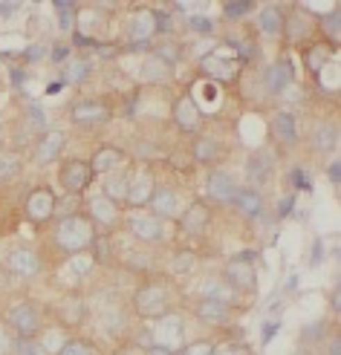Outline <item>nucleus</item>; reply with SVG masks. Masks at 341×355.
<instances>
[{
  "label": "nucleus",
  "instance_id": "obj_1",
  "mask_svg": "<svg viewBox=\"0 0 341 355\" xmlns=\"http://www.w3.org/2000/svg\"><path fill=\"white\" fill-rule=\"evenodd\" d=\"M52 234H56V245L64 254H84L96 240V228L84 214H64Z\"/></svg>",
  "mask_w": 341,
  "mask_h": 355
},
{
  "label": "nucleus",
  "instance_id": "obj_2",
  "mask_svg": "<svg viewBox=\"0 0 341 355\" xmlns=\"http://www.w3.org/2000/svg\"><path fill=\"white\" fill-rule=\"evenodd\" d=\"M133 312L145 321H159V318L171 315V295L163 283H142L133 295Z\"/></svg>",
  "mask_w": 341,
  "mask_h": 355
},
{
  "label": "nucleus",
  "instance_id": "obj_3",
  "mask_svg": "<svg viewBox=\"0 0 341 355\" xmlns=\"http://www.w3.org/2000/svg\"><path fill=\"white\" fill-rule=\"evenodd\" d=\"M255 252H243L238 257L226 260L223 266V275H226V283L238 295H255L258 292V272H255Z\"/></svg>",
  "mask_w": 341,
  "mask_h": 355
},
{
  "label": "nucleus",
  "instance_id": "obj_4",
  "mask_svg": "<svg viewBox=\"0 0 341 355\" xmlns=\"http://www.w3.org/2000/svg\"><path fill=\"white\" fill-rule=\"evenodd\" d=\"M6 329L15 338H38L41 332V315L26 300H17L6 309Z\"/></svg>",
  "mask_w": 341,
  "mask_h": 355
},
{
  "label": "nucleus",
  "instance_id": "obj_5",
  "mask_svg": "<svg viewBox=\"0 0 341 355\" xmlns=\"http://www.w3.org/2000/svg\"><path fill=\"white\" fill-rule=\"evenodd\" d=\"M58 182L69 197H78V193H84L90 188V182H93V168H90V162H84V159H67L58 168Z\"/></svg>",
  "mask_w": 341,
  "mask_h": 355
},
{
  "label": "nucleus",
  "instance_id": "obj_6",
  "mask_svg": "<svg viewBox=\"0 0 341 355\" xmlns=\"http://www.w3.org/2000/svg\"><path fill=\"white\" fill-rule=\"evenodd\" d=\"M69 119H73L78 128H99V124H107L113 119L110 104L101 98H81L69 107Z\"/></svg>",
  "mask_w": 341,
  "mask_h": 355
},
{
  "label": "nucleus",
  "instance_id": "obj_7",
  "mask_svg": "<svg viewBox=\"0 0 341 355\" xmlns=\"http://www.w3.org/2000/svg\"><path fill=\"white\" fill-rule=\"evenodd\" d=\"M183 329H185V327H183V318H179V315L171 312V315H165V318H159L156 327L151 329L153 347L179 355V352H183Z\"/></svg>",
  "mask_w": 341,
  "mask_h": 355
},
{
  "label": "nucleus",
  "instance_id": "obj_8",
  "mask_svg": "<svg viewBox=\"0 0 341 355\" xmlns=\"http://www.w3.org/2000/svg\"><path fill=\"white\" fill-rule=\"evenodd\" d=\"M156 35V24H153V12L151 9H136L131 17V41L128 49L131 52H145Z\"/></svg>",
  "mask_w": 341,
  "mask_h": 355
},
{
  "label": "nucleus",
  "instance_id": "obj_9",
  "mask_svg": "<svg viewBox=\"0 0 341 355\" xmlns=\"http://www.w3.org/2000/svg\"><path fill=\"white\" fill-rule=\"evenodd\" d=\"M200 73L211 84H231L238 78V61L223 58V52H208L206 58H200Z\"/></svg>",
  "mask_w": 341,
  "mask_h": 355
},
{
  "label": "nucleus",
  "instance_id": "obj_10",
  "mask_svg": "<svg viewBox=\"0 0 341 355\" xmlns=\"http://www.w3.org/2000/svg\"><path fill=\"white\" fill-rule=\"evenodd\" d=\"M58 211V197L52 193L49 188H35L29 197H26V217L32 220V223H47V220H52V214Z\"/></svg>",
  "mask_w": 341,
  "mask_h": 355
},
{
  "label": "nucleus",
  "instance_id": "obj_11",
  "mask_svg": "<svg viewBox=\"0 0 341 355\" xmlns=\"http://www.w3.org/2000/svg\"><path fill=\"white\" fill-rule=\"evenodd\" d=\"M128 232H131L139 243H151V245L165 240L163 220H156L153 214H131V220H128Z\"/></svg>",
  "mask_w": 341,
  "mask_h": 355
},
{
  "label": "nucleus",
  "instance_id": "obj_12",
  "mask_svg": "<svg viewBox=\"0 0 341 355\" xmlns=\"http://www.w3.org/2000/svg\"><path fill=\"white\" fill-rule=\"evenodd\" d=\"M148 208H151V214H153L156 220H171V217H176V211H179V193H176V188H171V185H156L153 193H151Z\"/></svg>",
  "mask_w": 341,
  "mask_h": 355
},
{
  "label": "nucleus",
  "instance_id": "obj_13",
  "mask_svg": "<svg viewBox=\"0 0 341 355\" xmlns=\"http://www.w3.org/2000/svg\"><path fill=\"white\" fill-rule=\"evenodd\" d=\"M6 266H9V272L17 275V277H32V275L41 272V257H38V252H32L29 245H17L9 252Z\"/></svg>",
  "mask_w": 341,
  "mask_h": 355
},
{
  "label": "nucleus",
  "instance_id": "obj_14",
  "mask_svg": "<svg viewBox=\"0 0 341 355\" xmlns=\"http://www.w3.org/2000/svg\"><path fill=\"white\" fill-rule=\"evenodd\" d=\"M64 145H67V136L61 130H47L38 141H35V153H32L35 165H52L61 156Z\"/></svg>",
  "mask_w": 341,
  "mask_h": 355
},
{
  "label": "nucleus",
  "instance_id": "obj_15",
  "mask_svg": "<svg viewBox=\"0 0 341 355\" xmlns=\"http://www.w3.org/2000/svg\"><path fill=\"white\" fill-rule=\"evenodd\" d=\"M295 81V64L290 58H278L272 67L266 69V76H263V84H266V93H283L286 87H290Z\"/></svg>",
  "mask_w": 341,
  "mask_h": 355
},
{
  "label": "nucleus",
  "instance_id": "obj_16",
  "mask_svg": "<svg viewBox=\"0 0 341 355\" xmlns=\"http://www.w3.org/2000/svg\"><path fill=\"white\" fill-rule=\"evenodd\" d=\"M272 171H275V153H269V148H260V150H255L252 156L246 159V176H249V182L263 185V182L272 180Z\"/></svg>",
  "mask_w": 341,
  "mask_h": 355
},
{
  "label": "nucleus",
  "instance_id": "obj_17",
  "mask_svg": "<svg viewBox=\"0 0 341 355\" xmlns=\"http://www.w3.org/2000/svg\"><path fill=\"white\" fill-rule=\"evenodd\" d=\"M153 173L151 171H142V173H131V185L128 193H124V202L131 208H142L151 202V193H153Z\"/></svg>",
  "mask_w": 341,
  "mask_h": 355
},
{
  "label": "nucleus",
  "instance_id": "obj_18",
  "mask_svg": "<svg viewBox=\"0 0 341 355\" xmlns=\"http://www.w3.org/2000/svg\"><path fill=\"white\" fill-rule=\"evenodd\" d=\"M211 223V211L206 202H191L188 211H183V217H179V225H183V232L191 234V237H200Z\"/></svg>",
  "mask_w": 341,
  "mask_h": 355
},
{
  "label": "nucleus",
  "instance_id": "obj_19",
  "mask_svg": "<svg viewBox=\"0 0 341 355\" xmlns=\"http://www.w3.org/2000/svg\"><path fill=\"white\" fill-rule=\"evenodd\" d=\"M194 315L208 327H223L231 321V306L220 304V300H211V297H200V304L194 306Z\"/></svg>",
  "mask_w": 341,
  "mask_h": 355
},
{
  "label": "nucleus",
  "instance_id": "obj_20",
  "mask_svg": "<svg viewBox=\"0 0 341 355\" xmlns=\"http://www.w3.org/2000/svg\"><path fill=\"white\" fill-rule=\"evenodd\" d=\"M200 121H203V113L200 107L191 101V96H183V98H176L174 104V124L179 130H185V133H194L197 128H200Z\"/></svg>",
  "mask_w": 341,
  "mask_h": 355
},
{
  "label": "nucleus",
  "instance_id": "obj_21",
  "mask_svg": "<svg viewBox=\"0 0 341 355\" xmlns=\"http://www.w3.org/2000/svg\"><path fill=\"white\" fill-rule=\"evenodd\" d=\"M206 188L211 193V200H217V202H231V200H235V191H238L235 180H231V173L223 171V168H214L208 173Z\"/></svg>",
  "mask_w": 341,
  "mask_h": 355
},
{
  "label": "nucleus",
  "instance_id": "obj_22",
  "mask_svg": "<svg viewBox=\"0 0 341 355\" xmlns=\"http://www.w3.org/2000/svg\"><path fill=\"white\" fill-rule=\"evenodd\" d=\"M269 130H272V139L278 145L290 148L298 141V119L292 113H275L272 116V124H269Z\"/></svg>",
  "mask_w": 341,
  "mask_h": 355
},
{
  "label": "nucleus",
  "instance_id": "obj_23",
  "mask_svg": "<svg viewBox=\"0 0 341 355\" xmlns=\"http://www.w3.org/2000/svg\"><path fill=\"white\" fill-rule=\"evenodd\" d=\"M231 202L238 205V211L246 220H258L263 214V193L255 191V188H238L235 200H231Z\"/></svg>",
  "mask_w": 341,
  "mask_h": 355
},
{
  "label": "nucleus",
  "instance_id": "obj_24",
  "mask_svg": "<svg viewBox=\"0 0 341 355\" xmlns=\"http://www.w3.org/2000/svg\"><path fill=\"white\" fill-rule=\"evenodd\" d=\"M87 208H90V223H101V225H113L116 220H119V205L113 202V200H107L104 193H99V197H93L87 202Z\"/></svg>",
  "mask_w": 341,
  "mask_h": 355
},
{
  "label": "nucleus",
  "instance_id": "obj_25",
  "mask_svg": "<svg viewBox=\"0 0 341 355\" xmlns=\"http://www.w3.org/2000/svg\"><path fill=\"white\" fill-rule=\"evenodd\" d=\"M124 165V153L113 145H104L96 150V156L90 159V168H93V173H113Z\"/></svg>",
  "mask_w": 341,
  "mask_h": 355
},
{
  "label": "nucleus",
  "instance_id": "obj_26",
  "mask_svg": "<svg viewBox=\"0 0 341 355\" xmlns=\"http://www.w3.org/2000/svg\"><path fill=\"white\" fill-rule=\"evenodd\" d=\"M335 145H338V128H335V124L324 121V124H318V128H313L310 148L315 153H330V150H335Z\"/></svg>",
  "mask_w": 341,
  "mask_h": 355
},
{
  "label": "nucleus",
  "instance_id": "obj_27",
  "mask_svg": "<svg viewBox=\"0 0 341 355\" xmlns=\"http://www.w3.org/2000/svg\"><path fill=\"white\" fill-rule=\"evenodd\" d=\"M200 292H203V297L220 300V304H226V306H238V297H240L226 280H217V277H208L203 286H200Z\"/></svg>",
  "mask_w": 341,
  "mask_h": 355
},
{
  "label": "nucleus",
  "instance_id": "obj_28",
  "mask_svg": "<svg viewBox=\"0 0 341 355\" xmlns=\"http://www.w3.org/2000/svg\"><path fill=\"white\" fill-rule=\"evenodd\" d=\"M223 153V145L214 136H197L194 139V145H191V156L197 159V162H217Z\"/></svg>",
  "mask_w": 341,
  "mask_h": 355
},
{
  "label": "nucleus",
  "instance_id": "obj_29",
  "mask_svg": "<svg viewBox=\"0 0 341 355\" xmlns=\"http://www.w3.org/2000/svg\"><path fill=\"white\" fill-rule=\"evenodd\" d=\"M128 185H131V173L128 171H113V173H107V180H104V197L107 200H124V193H128Z\"/></svg>",
  "mask_w": 341,
  "mask_h": 355
},
{
  "label": "nucleus",
  "instance_id": "obj_30",
  "mask_svg": "<svg viewBox=\"0 0 341 355\" xmlns=\"http://www.w3.org/2000/svg\"><path fill=\"white\" fill-rule=\"evenodd\" d=\"M333 58H335V52H333L330 44H313V46L307 49V69L313 73V78H315Z\"/></svg>",
  "mask_w": 341,
  "mask_h": 355
},
{
  "label": "nucleus",
  "instance_id": "obj_31",
  "mask_svg": "<svg viewBox=\"0 0 341 355\" xmlns=\"http://www.w3.org/2000/svg\"><path fill=\"white\" fill-rule=\"evenodd\" d=\"M283 24H286V15H283L281 6H266L258 17V26H260L263 35H278L283 29Z\"/></svg>",
  "mask_w": 341,
  "mask_h": 355
},
{
  "label": "nucleus",
  "instance_id": "obj_32",
  "mask_svg": "<svg viewBox=\"0 0 341 355\" xmlns=\"http://www.w3.org/2000/svg\"><path fill=\"white\" fill-rule=\"evenodd\" d=\"M90 76V61L84 58H69L61 67V84H81Z\"/></svg>",
  "mask_w": 341,
  "mask_h": 355
},
{
  "label": "nucleus",
  "instance_id": "obj_33",
  "mask_svg": "<svg viewBox=\"0 0 341 355\" xmlns=\"http://www.w3.org/2000/svg\"><path fill=\"white\" fill-rule=\"evenodd\" d=\"M21 165H24L21 153H15V150H0V182H6V180H12V176L21 173Z\"/></svg>",
  "mask_w": 341,
  "mask_h": 355
},
{
  "label": "nucleus",
  "instance_id": "obj_34",
  "mask_svg": "<svg viewBox=\"0 0 341 355\" xmlns=\"http://www.w3.org/2000/svg\"><path fill=\"white\" fill-rule=\"evenodd\" d=\"M168 73H171V67L168 64H163L156 55L153 58H148L145 64H142V78L145 81H153V84H163V81H168Z\"/></svg>",
  "mask_w": 341,
  "mask_h": 355
},
{
  "label": "nucleus",
  "instance_id": "obj_35",
  "mask_svg": "<svg viewBox=\"0 0 341 355\" xmlns=\"http://www.w3.org/2000/svg\"><path fill=\"white\" fill-rule=\"evenodd\" d=\"M56 12H58L61 32L76 29V3H73V0H56Z\"/></svg>",
  "mask_w": 341,
  "mask_h": 355
},
{
  "label": "nucleus",
  "instance_id": "obj_36",
  "mask_svg": "<svg viewBox=\"0 0 341 355\" xmlns=\"http://www.w3.org/2000/svg\"><path fill=\"white\" fill-rule=\"evenodd\" d=\"M56 355H96V349H93V344L84 341V338H69V341H64L56 349Z\"/></svg>",
  "mask_w": 341,
  "mask_h": 355
},
{
  "label": "nucleus",
  "instance_id": "obj_37",
  "mask_svg": "<svg viewBox=\"0 0 341 355\" xmlns=\"http://www.w3.org/2000/svg\"><path fill=\"white\" fill-rule=\"evenodd\" d=\"M321 29L327 32L330 41H335L341 35V9H330L327 15H321Z\"/></svg>",
  "mask_w": 341,
  "mask_h": 355
},
{
  "label": "nucleus",
  "instance_id": "obj_38",
  "mask_svg": "<svg viewBox=\"0 0 341 355\" xmlns=\"http://www.w3.org/2000/svg\"><path fill=\"white\" fill-rule=\"evenodd\" d=\"M194 263H197L194 252H176V254L171 257V275H185V272H191Z\"/></svg>",
  "mask_w": 341,
  "mask_h": 355
},
{
  "label": "nucleus",
  "instance_id": "obj_39",
  "mask_svg": "<svg viewBox=\"0 0 341 355\" xmlns=\"http://www.w3.org/2000/svg\"><path fill=\"white\" fill-rule=\"evenodd\" d=\"M15 352L17 355H47L49 349L38 338H15Z\"/></svg>",
  "mask_w": 341,
  "mask_h": 355
},
{
  "label": "nucleus",
  "instance_id": "obj_40",
  "mask_svg": "<svg viewBox=\"0 0 341 355\" xmlns=\"http://www.w3.org/2000/svg\"><path fill=\"white\" fill-rule=\"evenodd\" d=\"M84 304H81V300L76 297V300H69V304H67V312H64V324L67 327H78L81 324V318H84Z\"/></svg>",
  "mask_w": 341,
  "mask_h": 355
},
{
  "label": "nucleus",
  "instance_id": "obj_41",
  "mask_svg": "<svg viewBox=\"0 0 341 355\" xmlns=\"http://www.w3.org/2000/svg\"><path fill=\"white\" fill-rule=\"evenodd\" d=\"M188 29L197 32V35H211L214 24H211V17H206V15H191L188 17Z\"/></svg>",
  "mask_w": 341,
  "mask_h": 355
},
{
  "label": "nucleus",
  "instance_id": "obj_42",
  "mask_svg": "<svg viewBox=\"0 0 341 355\" xmlns=\"http://www.w3.org/2000/svg\"><path fill=\"white\" fill-rule=\"evenodd\" d=\"M26 116H29V124H35V128H47V113L41 104H35V101H26Z\"/></svg>",
  "mask_w": 341,
  "mask_h": 355
},
{
  "label": "nucleus",
  "instance_id": "obj_43",
  "mask_svg": "<svg viewBox=\"0 0 341 355\" xmlns=\"http://www.w3.org/2000/svg\"><path fill=\"white\" fill-rule=\"evenodd\" d=\"M249 9H252L249 0H231V3H223V15L226 17H243V15H249Z\"/></svg>",
  "mask_w": 341,
  "mask_h": 355
},
{
  "label": "nucleus",
  "instance_id": "obj_44",
  "mask_svg": "<svg viewBox=\"0 0 341 355\" xmlns=\"http://www.w3.org/2000/svg\"><path fill=\"white\" fill-rule=\"evenodd\" d=\"M179 355H214V344L206 341V338L203 341H194V344H188Z\"/></svg>",
  "mask_w": 341,
  "mask_h": 355
},
{
  "label": "nucleus",
  "instance_id": "obj_45",
  "mask_svg": "<svg viewBox=\"0 0 341 355\" xmlns=\"http://www.w3.org/2000/svg\"><path fill=\"white\" fill-rule=\"evenodd\" d=\"M290 185L298 188V191H313V185H310V180H307V173H303L301 168H292V173H290Z\"/></svg>",
  "mask_w": 341,
  "mask_h": 355
},
{
  "label": "nucleus",
  "instance_id": "obj_46",
  "mask_svg": "<svg viewBox=\"0 0 341 355\" xmlns=\"http://www.w3.org/2000/svg\"><path fill=\"white\" fill-rule=\"evenodd\" d=\"M15 352V338L6 327H0V355H12Z\"/></svg>",
  "mask_w": 341,
  "mask_h": 355
},
{
  "label": "nucleus",
  "instance_id": "obj_47",
  "mask_svg": "<svg viewBox=\"0 0 341 355\" xmlns=\"http://www.w3.org/2000/svg\"><path fill=\"white\" fill-rule=\"evenodd\" d=\"M69 49H73V46H67V44H56V46H52V52H49V58L52 61H56V64H67L69 58H73V55H69Z\"/></svg>",
  "mask_w": 341,
  "mask_h": 355
},
{
  "label": "nucleus",
  "instance_id": "obj_48",
  "mask_svg": "<svg viewBox=\"0 0 341 355\" xmlns=\"http://www.w3.org/2000/svg\"><path fill=\"white\" fill-rule=\"evenodd\" d=\"M49 55L47 52V44H32L29 49H26V61H44Z\"/></svg>",
  "mask_w": 341,
  "mask_h": 355
},
{
  "label": "nucleus",
  "instance_id": "obj_49",
  "mask_svg": "<svg viewBox=\"0 0 341 355\" xmlns=\"http://www.w3.org/2000/svg\"><path fill=\"white\" fill-rule=\"evenodd\" d=\"M295 208V193H286V197L278 202V217H290Z\"/></svg>",
  "mask_w": 341,
  "mask_h": 355
},
{
  "label": "nucleus",
  "instance_id": "obj_50",
  "mask_svg": "<svg viewBox=\"0 0 341 355\" xmlns=\"http://www.w3.org/2000/svg\"><path fill=\"white\" fill-rule=\"evenodd\" d=\"M278 327H281L278 321H266V324H263V329H260V344H263V347H266L269 341H272V338H275V332H278Z\"/></svg>",
  "mask_w": 341,
  "mask_h": 355
},
{
  "label": "nucleus",
  "instance_id": "obj_51",
  "mask_svg": "<svg viewBox=\"0 0 341 355\" xmlns=\"http://www.w3.org/2000/svg\"><path fill=\"white\" fill-rule=\"evenodd\" d=\"M321 260H324V240H315L313 243V257H310V266H321Z\"/></svg>",
  "mask_w": 341,
  "mask_h": 355
},
{
  "label": "nucleus",
  "instance_id": "obj_52",
  "mask_svg": "<svg viewBox=\"0 0 341 355\" xmlns=\"http://www.w3.org/2000/svg\"><path fill=\"white\" fill-rule=\"evenodd\" d=\"M321 335H324V324H310L303 329V341H318Z\"/></svg>",
  "mask_w": 341,
  "mask_h": 355
},
{
  "label": "nucleus",
  "instance_id": "obj_53",
  "mask_svg": "<svg viewBox=\"0 0 341 355\" xmlns=\"http://www.w3.org/2000/svg\"><path fill=\"white\" fill-rule=\"evenodd\" d=\"M327 176H330V182H333V185H338V182H341V162H338V159H335V162H330Z\"/></svg>",
  "mask_w": 341,
  "mask_h": 355
},
{
  "label": "nucleus",
  "instance_id": "obj_54",
  "mask_svg": "<svg viewBox=\"0 0 341 355\" xmlns=\"http://www.w3.org/2000/svg\"><path fill=\"white\" fill-rule=\"evenodd\" d=\"M116 355H148V352H145V347H139V344H124Z\"/></svg>",
  "mask_w": 341,
  "mask_h": 355
},
{
  "label": "nucleus",
  "instance_id": "obj_55",
  "mask_svg": "<svg viewBox=\"0 0 341 355\" xmlns=\"http://www.w3.org/2000/svg\"><path fill=\"white\" fill-rule=\"evenodd\" d=\"M24 78H26V76H24V69H12V84H15V87H21Z\"/></svg>",
  "mask_w": 341,
  "mask_h": 355
},
{
  "label": "nucleus",
  "instance_id": "obj_56",
  "mask_svg": "<svg viewBox=\"0 0 341 355\" xmlns=\"http://www.w3.org/2000/svg\"><path fill=\"white\" fill-rule=\"evenodd\" d=\"M17 12V3H0V15H12Z\"/></svg>",
  "mask_w": 341,
  "mask_h": 355
},
{
  "label": "nucleus",
  "instance_id": "obj_57",
  "mask_svg": "<svg viewBox=\"0 0 341 355\" xmlns=\"http://www.w3.org/2000/svg\"><path fill=\"white\" fill-rule=\"evenodd\" d=\"M330 355H341V338H333L330 341Z\"/></svg>",
  "mask_w": 341,
  "mask_h": 355
},
{
  "label": "nucleus",
  "instance_id": "obj_58",
  "mask_svg": "<svg viewBox=\"0 0 341 355\" xmlns=\"http://www.w3.org/2000/svg\"><path fill=\"white\" fill-rule=\"evenodd\" d=\"M333 309H341V289L335 286V292H333Z\"/></svg>",
  "mask_w": 341,
  "mask_h": 355
},
{
  "label": "nucleus",
  "instance_id": "obj_59",
  "mask_svg": "<svg viewBox=\"0 0 341 355\" xmlns=\"http://www.w3.org/2000/svg\"><path fill=\"white\" fill-rule=\"evenodd\" d=\"M286 289H290V292H295V289H298V275H292V277H290V283H286Z\"/></svg>",
  "mask_w": 341,
  "mask_h": 355
}]
</instances>
